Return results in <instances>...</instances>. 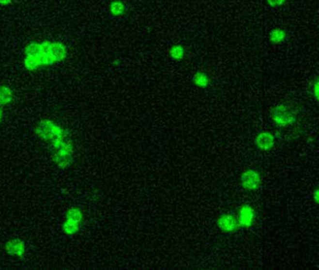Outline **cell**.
I'll list each match as a JSON object with an SVG mask.
<instances>
[{"instance_id":"obj_15","label":"cell","mask_w":319,"mask_h":270,"mask_svg":"<svg viewBox=\"0 0 319 270\" xmlns=\"http://www.w3.org/2000/svg\"><path fill=\"white\" fill-rule=\"evenodd\" d=\"M168 55L174 61H182L185 56V50L182 44H174L168 49Z\"/></svg>"},{"instance_id":"obj_1","label":"cell","mask_w":319,"mask_h":270,"mask_svg":"<svg viewBox=\"0 0 319 270\" xmlns=\"http://www.w3.org/2000/svg\"><path fill=\"white\" fill-rule=\"evenodd\" d=\"M35 133L42 141L49 143L52 152L69 151L74 153L73 143L69 132L61 125L51 119H43L35 126Z\"/></svg>"},{"instance_id":"obj_16","label":"cell","mask_w":319,"mask_h":270,"mask_svg":"<svg viewBox=\"0 0 319 270\" xmlns=\"http://www.w3.org/2000/svg\"><path fill=\"white\" fill-rule=\"evenodd\" d=\"M110 13L114 17H120L125 13V4L120 0H114L110 4Z\"/></svg>"},{"instance_id":"obj_19","label":"cell","mask_w":319,"mask_h":270,"mask_svg":"<svg viewBox=\"0 0 319 270\" xmlns=\"http://www.w3.org/2000/svg\"><path fill=\"white\" fill-rule=\"evenodd\" d=\"M313 198L315 200V203L318 205L319 204V189H316L313 192Z\"/></svg>"},{"instance_id":"obj_14","label":"cell","mask_w":319,"mask_h":270,"mask_svg":"<svg viewBox=\"0 0 319 270\" xmlns=\"http://www.w3.org/2000/svg\"><path fill=\"white\" fill-rule=\"evenodd\" d=\"M269 39H270V42L273 44H280V43H284L287 39V32L285 29H280V28L273 29L270 32Z\"/></svg>"},{"instance_id":"obj_6","label":"cell","mask_w":319,"mask_h":270,"mask_svg":"<svg viewBox=\"0 0 319 270\" xmlns=\"http://www.w3.org/2000/svg\"><path fill=\"white\" fill-rule=\"evenodd\" d=\"M24 52H25V55L37 57L40 60L42 68L54 65L53 61L50 59V57L45 51V47H44L43 43L32 42V43H28V45L25 47Z\"/></svg>"},{"instance_id":"obj_20","label":"cell","mask_w":319,"mask_h":270,"mask_svg":"<svg viewBox=\"0 0 319 270\" xmlns=\"http://www.w3.org/2000/svg\"><path fill=\"white\" fill-rule=\"evenodd\" d=\"M14 0H0V6H8L11 5Z\"/></svg>"},{"instance_id":"obj_21","label":"cell","mask_w":319,"mask_h":270,"mask_svg":"<svg viewBox=\"0 0 319 270\" xmlns=\"http://www.w3.org/2000/svg\"><path fill=\"white\" fill-rule=\"evenodd\" d=\"M3 117H4L3 109H2V107H0V123H1V122H2V120H3Z\"/></svg>"},{"instance_id":"obj_7","label":"cell","mask_w":319,"mask_h":270,"mask_svg":"<svg viewBox=\"0 0 319 270\" xmlns=\"http://www.w3.org/2000/svg\"><path fill=\"white\" fill-rule=\"evenodd\" d=\"M236 220L239 227L244 228V229L251 227L256 220L255 208L249 204L243 205L238 210Z\"/></svg>"},{"instance_id":"obj_12","label":"cell","mask_w":319,"mask_h":270,"mask_svg":"<svg viewBox=\"0 0 319 270\" xmlns=\"http://www.w3.org/2000/svg\"><path fill=\"white\" fill-rule=\"evenodd\" d=\"M194 85L198 88H206L210 85V77L205 71H197L192 79Z\"/></svg>"},{"instance_id":"obj_4","label":"cell","mask_w":319,"mask_h":270,"mask_svg":"<svg viewBox=\"0 0 319 270\" xmlns=\"http://www.w3.org/2000/svg\"><path fill=\"white\" fill-rule=\"evenodd\" d=\"M45 47V51L50 59L54 64L64 61L69 55V51L67 46L61 42H50L45 41L42 42Z\"/></svg>"},{"instance_id":"obj_9","label":"cell","mask_w":319,"mask_h":270,"mask_svg":"<svg viewBox=\"0 0 319 270\" xmlns=\"http://www.w3.org/2000/svg\"><path fill=\"white\" fill-rule=\"evenodd\" d=\"M5 251L9 255L21 258L27 253V245L21 238H11L5 243Z\"/></svg>"},{"instance_id":"obj_13","label":"cell","mask_w":319,"mask_h":270,"mask_svg":"<svg viewBox=\"0 0 319 270\" xmlns=\"http://www.w3.org/2000/svg\"><path fill=\"white\" fill-rule=\"evenodd\" d=\"M23 64L26 70H28V71H37L42 68L40 60L37 57L28 56V55H25Z\"/></svg>"},{"instance_id":"obj_18","label":"cell","mask_w":319,"mask_h":270,"mask_svg":"<svg viewBox=\"0 0 319 270\" xmlns=\"http://www.w3.org/2000/svg\"><path fill=\"white\" fill-rule=\"evenodd\" d=\"M268 5L272 8H277L281 7L286 3V0H266Z\"/></svg>"},{"instance_id":"obj_5","label":"cell","mask_w":319,"mask_h":270,"mask_svg":"<svg viewBox=\"0 0 319 270\" xmlns=\"http://www.w3.org/2000/svg\"><path fill=\"white\" fill-rule=\"evenodd\" d=\"M241 185L242 187L249 191H254L258 190L263 183L262 175L258 171L253 169H247L243 172L241 175Z\"/></svg>"},{"instance_id":"obj_17","label":"cell","mask_w":319,"mask_h":270,"mask_svg":"<svg viewBox=\"0 0 319 270\" xmlns=\"http://www.w3.org/2000/svg\"><path fill=\"white\" fill-rule=\"evenodd\" d=\"M311 90H312V95L314 96L315 100H319V80H315L313 83H312V87H311Z\"/></svg>"},{"instance_id":"obj_8","label":"cell","mask_w":319,"mask_h":270,"mask_svg":"<svg viewBox=\"0 0 319 270\" xmlns=\"http://www.w3.org/2000/svg\"><path fill=\"white\" fill-rule=\"evenodd\" d=\"M216 225L221 232L226 234H232L239 227L237 223L236 217L229 213L219 215L216 220Z\"/></svg>"},{"instance_id":"obj_2","label":"cell","mask_w":319,"mask_h":270,"mask_svg":"<svg viewBox=\"0 0 319 270\" xmlns=\"http://www.w3.org/2000/svg\"><path fill=\"white\" fill-rule=\"evenodd\" d=\"M298 117V111L288 103H281L276 105L271 113L272 121L279 127L291 126Z\"/></svg>"},{"instance_id":"obj_10","label":"cell","mask_w":319,"mask_h":270,"mask_svg":"<svg viewBox=\"0 0 319 270\" xmlns=\"http://www.w3.org/2000/svg\"><path fill=\"white\" fill-rule=\"evenodd\" d=\"M276 143V139L274 135L269 131L259 132L255 138L256 146L261 151H270L272 150Z\"/></svg>"},{"instance_id":"obj_11","label":"cell","mask_w":319,"mask_h":270,"mask_svg":"<svg viewBox=\"0 0 319 270\" xmlns=\"http://www.w3.org/2000/svg\"><path fill=\"white\" fill-rule=\"evenodd\" d=\"M14 92L9 85H0V107H5L13 102Z\"/></svg>"},{"instance_id":"obj_3","label":"cell","mask_w":319,"mask_h":270,"mask_svg":"<svg viewBox=\"0 0 319 270\" xmlns=\"http://www.w3.org/2000/svg\"><path fill=\"white\" fill-rule=\"evenodd\" d=\"M83 222V213L81 208L72 206L68 209L65 221L62 224V231L67 236H74L79 233Z\"/></svg>"}]
</instances>
